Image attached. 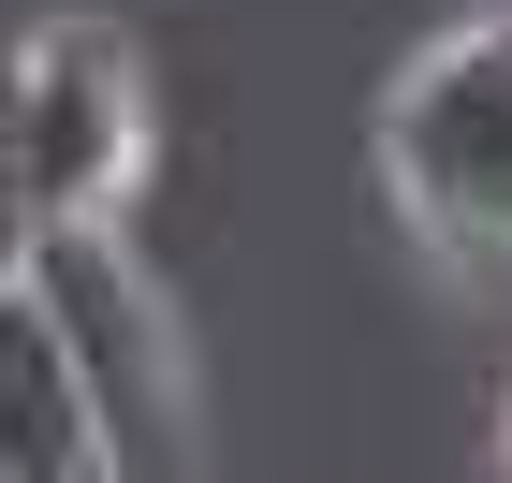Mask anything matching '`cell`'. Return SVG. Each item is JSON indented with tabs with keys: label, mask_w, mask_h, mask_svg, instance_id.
Returning a JSON list of instances; mask_svg holds the SVG:
<instances>
[{
	"label": "cell",
	"mask_w": 512,
	"mask_h": 483,
	"mask_svg": "<svg viewBox=\"0 0 512 483\" xmlns=\"http://www.w3.org/2000/svg\"><path fill=\"white\" fill-rule=\"evenodd\" d=\"M381 191L395 220L454 264V279L512 293V0L439 15L381 88Z\"/></svg>",
	"instance_id": "1"
},
{
	"label": "cell",
	"mask_w": 512,
	"mask_h": 483,
	"mask_svg": "<svg viewBox=\"0 0 512 483\" xmlns=\"http://www.w3.org/2000/svg\"><path fill=\"white\" fill-rule=\"evenodd\" d=\"M0 176L15 235H118L147 191V59L118 15H30L0 88Z\"/></svg>",
	"instance_id": "2"
},
{
	"label": "cell",
	"mask_w": 512,
	"mask_h": 483,
	"mask_svg": "<svg viewBox=\"0 0 512 483\" xmlns=\"http://www.w3.org/2000/svg\"><path fill=\"white\" fill-rule=\"evenodd\" d=\"M15 279H44V308L74 322L88 381L132 440V483H191L205 469V366H191V322L161 308V279L118 235H15Z\"/></svg>",
	"instance_id": "3"
},
{
	"label": "cell",
	"mask_w": 512,
	"mask_h": 483,
	"mask_svg": "<svg viewBox=\"0 0 512 483\" xmlns=\"http://www.w3.org/2000/svg\"><path fill=\"white\" fill-rule=\"evenodd\" d=\"M0 483H132V440L103 410V381H88L74 322L15 264H0Z\"/></svg>",
	"instance_id": "4"
},
{
	"label": "cell",
	"mask_w": 512,
	"mask_h": 483,
	"mask_svg": "<svg viewBox=\"0 0 512 483\" xmlns=\"http://www.w3.org/2000/svg\"><path fill=\"white\" fill-rule=\"evenodd\" d=\"M483 469H498V483H512V396H498V425H483Z\"/></svg>",
	"instance_id": "5"
}]
</instances>
